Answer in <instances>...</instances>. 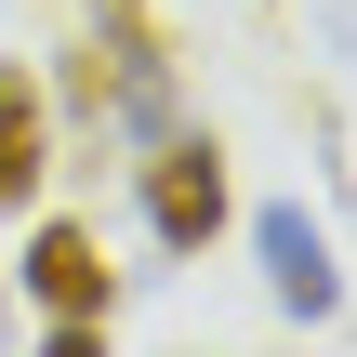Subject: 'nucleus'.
Here are the masks:
<instances>
[{
  "label": "nucleus",
  "instance_id": "nucleus-1",
  "mask_svg": "<svg viewBox=\"0 0 357 357\" xmlns=\"http://www.w3.org/2000/svg\"><path fill=\"white\" fill-rule=\"evenodd\" d=\"M26 305H40V331H53V344H93V331H106L119 265H106V238H93L79 212H53V225L26 238Z\"/></svg>",
  "mask_w": 357,
  "mask_h": 357
},
{
  "label": "nucleus",
  "instance_id": "nucleus-2",
  "mask_svg": "<svg viewBox=\"0 0 357 357\" xmlns=\"http://www.w3.org/2000/svg\"><path fill=\"white\" fill-rule=\"evenodd\" d=\"M146 225H159V252H212L225 238V146L212 132H146Z\"/></svg>",
  "mask_w": 357,
  "mask_h": 357
},
{
  "label": "nucleus",
  "instance_id": "nucleus-3",
  "mask_svg": "<svg viewBox=\"0 0 357 357\" xmlns=\"http://www.w3.org/2000/svg\"><path fill=\"white\" fill-rule=\"evenodd\" d=\"M252 252H265V291H278V318H331V305H344L331 225H318L305 199H265V212H252Z\"/></svg>",
  "mask_w": 357,
  "mask_h": 357
},
{
  "label": "nucleus",
  "instance_id": "nucleus-4",
  "mask_svg": "<svg viewBox=\"0 0 357 357\" xmlns=\"http://www.w3.org/2000/svg\"><path fill=\"white\" fill-rule=\"evenodd\" d=\"M40 172H53V106H40L26 66H0V212H26Z\"/></svg>",
  "mask_w": 357,
  "mask_h": 357
},
{
  "label": "nucleus",
  "instance_id": "nucleus-5",
  "mask_svg": "<svg viewBox=\"0 0 357 357\" xmlns=\"http://www.w3.org/2000/svg\"><path fill=\"white\" fill-rule=\"evenodd\" d=\"M53 106L106 132V26H79V40H66V66H53Z\"/></svg>",
  "mask_w": 357,
  "mask_h": 357
},
{
  "label": "nucleus",
  "instance_id": "nucleus-6",
  "mask_svg": "<svg viewBox=\"0 0 357 357\" xmlns=\"http://www.w3.org/2000/svg\"><path fill=\"white\" fill-rule=\"evenodd\" d=\"M93 13H106V26H119V13H146V0H93Z\"/></svg>",
  "mask_w": 357,
  "mask_h": 357
}]
</instances>
